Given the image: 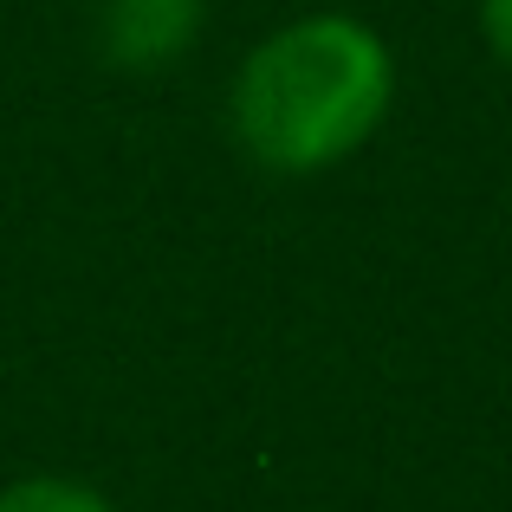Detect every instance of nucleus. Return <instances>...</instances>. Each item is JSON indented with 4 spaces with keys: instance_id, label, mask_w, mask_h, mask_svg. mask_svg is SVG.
I'll list each match as a JSON object with an SVG mask.
<instances>
[{
    "instance_id": "3",
    "label": "nucleus",
    "mask_w": 512,
    "mask_h": 512,
    "mask_svg": "<svg viewBox=\"0 0 512 512\" xmlns=\"http://www.w3.org/2000/svg\"><path fill=\"white\" fill-rule=\"evenodd\" d=\"M0 512H117L104 500L98 487H85V480H13L7 493H0Z\"/></svg>"
},
{
    "instance_id": "4",
    "label": "nucleus",
    "mask_w": 512,
    "mask_h": 512,
    "mask_svg": "<svg viewBox=\"0 0 512 512\" xmlns=\"http://www.w3.org/2000/svg\"><path fill=\"white\" fill-rule=\"evenodd\" d=\"M480 26H487L493 52L512 65V0H480Z\"/></svg>"
},
{
    "instance_id": "1",
    "label": "nucleus",
    "mask_w": 512,
    "mask_h": 512,
    "mask_svg": "<svg viewBox=\"0 0 512 512\" xmlns=\"http://www.w3.org/2000/svg\"><path fill=\"white\" fill-rule=\"evenodd\" d=\"M396 98V65L370 26L344 13L273 33L234 78V137L253 163L279 175L331 169L383 124Z\"/></svg>"
},
{
    "instance_id": "2",
    "label": "nucleus",
    "mask_w": 512,
    "mask_h": 512,
    "mask_svg": "<svg viewBox=\"0 0 512 512\" xmlns=\"http://www.w3.org/2000/svg\"><path fill=\"white\" fill-rule=\"evenodd\" d=\"M195 0H104V46L117 65H169L195 39Z\"/></svg>"
}]
</instances>
